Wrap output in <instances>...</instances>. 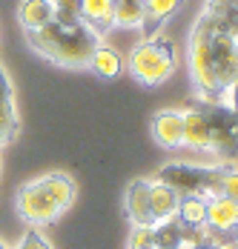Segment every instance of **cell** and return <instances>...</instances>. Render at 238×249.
Returning <instances> with one entry per match:
<instances>
[{
  "instance_id": "ffe728a7",
  "label": "cell",
  "mask_w": 238,
  "mask_h": 249,
  "mask_svg": "<svg viewBox=\"0 0 238 249\" xmlns=\"http://www.w3.org/2000/svg\"><path fill=\"white\" fill-rule=\"evenodd\" d=\"M143 6H146L143 32H146V35H152V29H158L164 20H169V18L178 12L181 0H143Z\"/></svg>"
},
{
  "instance_id": "603a6c76",
  "label": "cell",
  "mask_w": 238,
  "mask_h": 249,
  "mask_svg": "<svg viewBox=\"0 0 238 249\" xmlns=\"http://www.w3.org/2000/svg\"><path fill=\"white\" fill-rule=\"evenodd\" d=\"M129 249H155V226H135L129 235Z\"/></svg>"
},
{
  "instance_id": "9c48e42d",
  "label": "cell",
  "mask_w": 238,
  "mask_h": 249,
  "mask_svg": "<svg viewBox=\"0 0 238 249\" xmlns=\"http://www.w3.org/2000/svg\"><path fill=\"white\" fill-rule=\"evenodd\" d=\"M78 18L95 35H103L106 29L115 26V0H80Z\"/></svg>"
},
{
  "instance_id": "52a82bcc",
  "label": "cell",
  "mask_w": 238,
  "mask_h": 249,
  "mask_svg": "<svg viewBox=\"0 0 238 249\" xmlns=\"http://www.w3.org/2000/svg\"><path fill=\"white\" fill-rule=\"evenodd\" d=\"M123 206H126V218L135 226H155L152 209H149V180H132Z\"/></svg>"
},
{
  "instance_id": "30bf717a",
  "label": "cell",
  "mask_w": 238,
  "mask_h": 249,
  "mask_svg": "<svg viewBox=\"0 0 238 249\" xmlns=\"http://www.w3.org/2000/svg\"><path fill=\"white\" fill-rule=\"evenodd\" d=\"M152 138L164 149L181 146L184 143V121H181V112H158L152 118Z\"/></svg>"
},
{
  "instance_id": "e0dca14e",
  "label": "cell",
  "mask_w": 238,
  "mask_h": 249,
  "mask_svg": "<svg viewBox=\"0 0 238 249\" xmlns=\"http://www.w3.org/2000/svg\"><path fill=\"white\" fill-rule=\"evenodd\" d=\"M89 69L100 77H118L120 69H123V57L112 46L98 43V49L92 52V60H89Z\"/></svg>"
},
{
  "instance_id": "f546056e",
  "label": "cell",
  "mask_w": 238,
  "mask_h": 249,
  "mask_svg": "<svg viewBox=\"0 0 238 249\" xmlns=\"http://www.w3.org/2000/svg\"><path fill=\"white\" fill-rule=\"evenodd\" d=\"M236 9H238V0H236Z\"/></svg>"
},
{
  "instance_id": "44dd1931",
  "label": "cell",
  "mask_w": 238,
  "mask_h": 249,
  "mask_svg": "<svg viewBox=\"0 0 238 249\" xmlns=\"http://www.w3.org/2000/svg\"><path fill=\"white\" fill-rule=\"evenodd\" d=\"M230 169H233V166H227V163H221V166H207V180H204V195H207V198H218V195H221Z\"/></svg>"
},
{
  "instance_id": "5b68a950",
  "label": "cell",
  "mask_w": 238,
  "mask_h": 249,
  "mask_svg": "<svg viewBox=\"0 0 238 249\" xmlns=\"http://www.w3.org/2000/svg\"><path fill=\"white\" fill-rule=\"evenodd\" d=\"M15 206H18V215L23 218L26 224H32V226L52 224V221L60 215V206H58L55 198L49 195V189L43 186L40 178H38V180H29V183L20 186Z\"/></svg>"
},
{
  "instance_id": "7a4b0ae2",
  "label": "cell",
  "mask_w": 238,
  "mask_h": 249,
  "mask_svg": "<svg viewBox=\"0 0 238 249\" xmlns=\"http://www.w3.org/2000/svg\"><path fill=\"white\" fill-rule=\"evenodd\" d=\"M26 40L38 54H43L52 63L66 66V69H80V66H89L92 52L100 43V35H95L86 23H58V20H52L40 29H29Z\"/></svg>"
},
{
  "instance_id": "cb8c5ba5",
  "label": "cell",
  "mask_w": 238,
  "mask_h": 249,
  "mask_svg": "<svg viewBox=\"0 0 238 249\" xmlns=\"http://www.w3.org/2000/svg\"><path fill=\"white\" fill-rule=\"evenodd\" d=\"M18 249H52V247H49L46 238H43V235L32 226V229L23 235V241H20V247H18Z\"/></svg>"
},
{
  "instance_id": "277c9868",
  "label": "cell",
  "mask_w": 238,
  "mask_h": 249,
  "mask_svg": "<svg viewBox=\"0 0 238 249\" xmlns=\"http://www.w3.org/2000/svg\"><path fill=\"white\" fill-rule=\"evenodd\" d=\"M204 121L210 126V149L224 160H236L238 158V124H236V115L230 106L218 103V100H204L198 103Z\"/></svg>"
},
{
  "instance_id": "8992f818",
  "label": "cell",
  "mask_w": 238,
  "mask_h": 249,
  "mask_svg": "<svg viewBox=\"0 0 238 249\" xmlns=\"http://www.w3.org/2000/svg\"><path fill=\"white\" fill-rule=\"evenodd\" d=\"M158 183H164L169 189H175L181 198L184 195H204V180H207V166H195V163H167L158 169Z\"/></svg>"
},
{
  "instance_id": "9a60e30c",
  "label": "cell",
  "mask_w": 238,
  "mask_h": 249,
  "mask_svg": "<svg viewBox=\"0 0 238 249\" xmlns=\"http://www.w3.org/2000/svg\"><path fill=\"white\" fill-rule=\"evenodd\" d=\"M18 20L26 32L29 29H40L55 20V9L49 0H20V9H18Z\"/></svg>"
},
{
  "instance_id": "3957f363",
  "label": "cell",
  "mask_w": 238,
  "mask_h": 249,
  "mask_svg": "<svg viewBox=\"0 0 238 249\" xmlns=\"http://www.w3.org/2000/svg\"><path fill=\"white\" fill-rule=\"evenodd\" d=\"M129 72L146 86H158V83L169 80L175 72V49L167 40L146 37L129 54Z\"/></svg>"
},
{
  "instance_id": "f1b7e54d",
  "label": "cell",
  "mask_w": 238,
  "mask_h": 249,
  "mask_svg": "<svg viewBox=\"0 0 238 249\" xmlns=\"http://www.w3.org/2000/svg\"><path fill=\"white\" fill-rule=\"evenodd\" d=\"M0 249H9V247H6V244H3V241H0Z\"/></svg>"
},
{
  "instance_id": "4316f807",
  "label": "cell",
  "mask_w": 238,
  "mask_h": 249,
  "mask_svg": "<svg viewBox=\"0 0 238 249\" xmlns=\"http://www.w3.org/2000/svg\"><path fill=\"white\" fill-rule=\"evenodd\" d=\"M184 249H215V247H210V244H190V247H184Z\"/></svg>"
},
{
  "instance_id": "5bb4252c",
  "label": "cell",
  "mask_w": 238,
  "mask_h": 249,
  "mask_svg": "<svg viewBox=\"0 0 238 249\" xmlns=\"http://www.w3.org/2000/svg\"><path fill=\"white\" fill-rule=\"evenodd\" d=\"M43 180V186L49 189V195L55 198V203L60 206V212H66L75 198H78V186H75V180H72L66 172H49L40 178Z\"/></svg>"
},
{
  "instance_id": "7c38bea8",
  "label": "cell",
  "mask_w": 238,
  "mask_h": 249,
  "mask_svg": "<svg viewBox=\"0 0 238 249\" xmlns=\"http://www.w3.org/2000/svg\"><path fill=\"white\" fill-rule=\"evenodd\" d=\"M181 121H184V143L190 149H210V126L204 121L201 109L190 106L187 112H181Z\"/></svg>"
},
{
  "instance_id": "d6986e66",
  "label": "cell",
  "mask_w": 238,
  "mask_h": 249,
  "mask_svg": "<svg viewBox=\"0 0 238 249\" xmlns=\"http://www.w3.org/2000/svg\"><path fill=\"white\" fill-rule=\"evenodd\" d=\"M146 20L143 0H115V26L120 29H138Z\"/></svg>"
},
{
  "instance_id": "484cf974",
  "label": "cell",
  "mask_w": 238,
  "mask_h": 249,
  "mask_svg": "<svg viewBox=\"0 0 238 249\" xmlns=\"http://www.w3.org/2000/svg\"><path fill=\"white\" fill-rule=\"evenodd\" d=\"M230 109H233V115H236V124H238V80L230 86Z\"/></svg>"
},
{
  "instance_id": "6da1fadb",
  "label": "cell",
  "mask_w": 238,
  "mask_h": 249,
  "mask_svg": "<svg viewBox=\"0 0 238 249\" xmlns=\"http://www.w3.org/2000/svg\"><path fill=\"white\" fill-rule=\"evenodd\" d=\"M190 69L195 86L207 100L224 98L238 80V40L227 35L210 15H204L190 40Z\"/></svg>"
},
{
  "instance_id": "83f0119b",
  "label": "cell",
  "mask_w": 238,
  "mask_h": 249,
  "mask_svg": "<svg viewBox=\"0 0 238 249\" xmlns=\"http://www.w3.org/2000/svg\"><path fill=\"white\" fill-rule=\"evenodd\" d=\"M230 238H233V244H236V247H238V224L233 226V229H230Z\"/></svg>"
},
{
  "instance_id": "8fae6325",
  "label": "cell",
  "mask_w": 238,
  "mask_h": 249,
  "mask_svg": "<svg viewBox=\"0 0 238 249\" xmlns=\"http://www.w3.org/2000/svg\"><path fill=\"white\" fill-rule=\"evenodd\" d=\"M178 203H181V195L175 189H169L164 183H149V209H152V218L155 224L158 221H169L178 215Z\"/></svg>"
},
{
  "instance_id": "ba28073f",
  "label": "cell",
  "mask_w": 238,
  "mask_h": 249,
  "mask_svg": "<svg viewBox=\"0 0 238 249\" xmlns=\"http://www.w3.org/2000/svg\"><path fill=\"white\" fill-rule=\"evenodd\" d=\"M18 135V109H15V92L6 69L0 66V146H6Z\"/></svg>"
},
{
  "instance_id": "ac0fdd59",
  "label": "cell",
  "mask_w": 238,
  "mask_h": 249,
  "mask_svg": "<svg viewBox=\"0 0 238 249\" xmlns=\"http://www.w3.org/2000/svg\"><path fill=\"white\" fill-rule=\"evenodd\" d=\"M178 221L184 226H204L207 224V198H201V195H184L181 203H178V215H175Z\"/></svg>"
},
{
  "instance_id": "d4e9b609",
  "label": "cell",
  "mask_w": 238,
  "mask_h": 249,
  "mask_svg": "<svg viewBox=\"0 0 238 249\" xmlns=\"http://www.w3.org/2000/svg\"><path fill=\"white\" fill-rule=\"evenodd\" d=\"M221 195L238 203V169H230V172H227V180H224V189H221Z\"/></svg>"
},
{
  "instance_id": "2e32d148",
  "label": "cell",
  "mask_w": 238,
  "mask_h": 249,
  "mask_svg": "<svg viewBox=\"0 0 238 249\" xmlns=\"http://www.w3.org/2000/svg\"><path fill=\"white\" fill-rule=\"evenodd\" d=\"M187 247V226L178 218L155 224V249H184Z\"/></svg>"
},
{
  "instance_id": "4dcf8cb0",
  "label": "cell",
  "mask_w": 238,
  "mask_h": 249,
  "mask_svg": "<svg viewBox=\"0 0 238 249\" xmlns=\"http://www.w3.org/2000/svg\"><path fill=\"white\" fill-rule=\"evenodd\" d=\"M236 249H238V247H236Z\"/></svg>"
},
{
  "instance_id": "4fadbf2b",
  "label": "cell",
  "mask_w": 238,
  "mask_h": 249,
  "mask_svg": "<svg viewBox=\"0 0 238 249\" xmlns=\"http://www.w3.org/2000/svg\"><path fill=\"white\" fill-rule=\"evenodd\" d=\"M238 224V203L224 195L207 198V226H213L218 232H230Z\"/></svg>"
},
{
  "instance_id": "7402d4cb",
  "label": "cell",
  "mask_w": 238,
  "mask_h": 249,
  "mask_svg": "<svg viewBox=\"0 0 238 249\" xmlns=\"http://www.w3.org/2000/svg\"><path fill=\"white\" fill-rule=\"evenodd\" d=\"M55 9V20L58 23H80L78 12H80V0H49Z\"/></svg>"
}]
</instances>
